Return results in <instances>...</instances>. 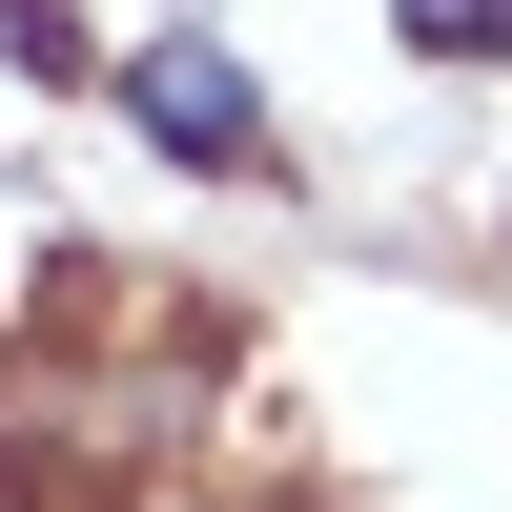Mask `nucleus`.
Here are the masks:
<instances>
[{"label": "nucleus", "instance_id": "f257e3e1", "mask_svg": "<svg viewBox=\"0 0 512 512\" xmlns=\"http://www.w3.org/2000/svg\"><path fill=\"white\" fill-rule=\"evenodd\" d=\"M144 123H164V144H205V164H246V82L205 62V41H164V62H144Z\"/></svg>", "mask_w": 512, "mask_h": 512}, {"label": "nucleus", "instance_id": "f03ea898", "mask_svg": "<svg viewBox=\"0 0 512 512\" xmlns=\"http://www.w3.org/2000/svg\"><path fill=\"white\" fill-rule=\"evenodd\" d=\"M410 41H431V62H492V41H512V0H410Z\"/></svg>", "mask_w": 512, "mask_h": 512}]
</instances>
